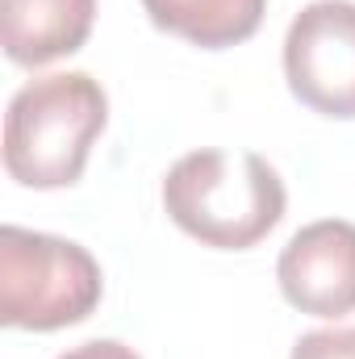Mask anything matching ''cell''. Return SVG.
Masks as SVG:
<instances>
[{
	"label": "cell",
	"mask_w": 355,
	"mask_h": 359,
	"mask_svg": "<svg viewBox=\"0 0 355 359\" xmlns=\"http://www.w3.org/2000/svg\"><path fill=\"white\" fill-rule=\"evenodd\" d=\"M284 180L264 155L192 151L163 176V209L184 234L217 251H247L284 217Z\"/></svg>",
	"instance_id": "obj_1"
},
{
	"label": "cell",
	"mask_w": 355,
	"mask_h": 359,
	"mask_svg": "<svg viewBox=\"0 0 355 359\" xmlns=\"http://www.w3.org/2000/svg\"><path fill=\"white\" fill-rule=\"evenodd\" d=\"M147 17L201 50L247 42L264 21L267 0H142Z\"/></svg>",
	"instance_id": "obj_7"
},
{
	"label": "cell",
	"mask_w": 355,
	"mask_h": 359,
	"mask_svg": "<svg viewBox=\"0 0 355 359\" xmlns=\"http://www.w3.org/2000/svg\"><path fill=\"white\" fill-rule=\"evenodd\" d=\"M96 0H4V55L21 67H46L88 42Z\"/></svg>",
	"instance_id": "obj_6"
},
{
	"label": "cell",
	"mask_w": 355,
	"mask_h": 359,
	"mask_svg": "<svg viewBox=\"0 0 355 359\" xmlns=\"http://www.w3.org/2000/svg\"><path fill=\"white\" fill-rule=\"evenodd\" d=\"M105 121L109 100L88 72L29 80L4 113V172L25 188H72Z\"/></svg>",
	"instance_id": "obj_2"
},
{
	"label": "cell",
	"mask_w": 355,
	"mask_h": 359,
	"mask_svg": "<svg viewBox=\"0 0 355 359\" xmlns=\"http://www.w3.org/2000/svg\"><path fill=\"white\" fill-rule=\"evenodd\" d=\"M59 359H142V355H134V347H126L117 339H92V343H80V347L63 351Z\"/></svg>",
	"instance_id": "obj_9"
},
{
	"label": "cell",
	"mask_w": 355,
	"mask_h": 359,
	"mask_svg": "<svg viewBox=\"0 0 355 359\" xmlns=\"http://www.w3.org/2000/svg\"><path fill=\"white\" fill-rule=\"evenodd\" d=\"M280 292L309 318H343L355 309V226L326 217L288 238L276 264Z\"/></svg>",
	"instance_id": "obj_5"
},
{
	"label": "cell",
	"mask_w": 355,
	"mask_h": 359,
	"mask_svg": "<svg viewBox=\"0 0 355 359\" xmlns=\"http://www.w3.org/2000/svg\"><path fill=\"white\" fill-rule=\"evenodd\" d=\"M293 359H355V326L351 330H309L293 347Z\"/></svg>",
	"instance_id": "obj_8"
},
{
	"label": "cell",
	"mask_w": 355,
	"mask_h": 359,
	"mask_svg": "<svg viewBox=\"0 0 355 359\" xmlns=\"http://www.w3.org/2000/svg\"><path fill=\"white\" fill-rule=\"evenodd\" d=\"M100 264L80 243L4 226L0 230V322L13 330H63L100 305Z\"/></svg>",
	"instance_id": "obj_3"
},
{
	"label": "cell",
	"mask_w": 355,
	"mask_h": 359,
	"mask_svg": "<svg viewBox=\"0 0 355 359\" xmlns=\"http://www.w3.org/2000/svg\"><path fill=\"white\" fill-rule=\"evenodd\" d=\"M284 76L301 104L322 117H355V4L314 0L284 38Z\"/></svg>",
	"instance_id": "obj_4"
}]
</instances>
